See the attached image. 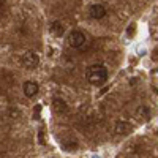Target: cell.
I'll return each mask as SVG.
<instances>
[{
    "label": "cell",
    "mask_w": 158,
    "mask_h": 158,
    "mask_svg": "<svg viewBox=\"0 0 158 158\" xmlns=\"http://www.w3.org/2000/svg\"><path fill=\"white\" fill-rule=\"evenodd\" d=\"M85 77L87 81L92 84V85H103L104 82L108 81V70L103 67V65H92V67L87 68V73H85Z\"/></svg>",
    "instance_id": "obj_1"
},
{
    "label": "cell",
    "mask_w": 158,
    "mask_h": 158,
    "mask_svg": "<svg viewBox=\"0 0 158 158\" xmlns=\"http://www.w3.org/2000/svg\"><path fill=\"white\" fill-rule=\"evenodd\" d=\"M68 46L70 48H74V49H79V48H82L84 46V43L87 41L85 40V35L82 33V32H79V30H74V32H71L70 35H68Z\"/></svg>",
    "instance_id": "obj_2"
},
{
    "label": "cell",
    "mask_w": 158,
    "mask_h": 158,
    "mask_svg": "<svg viewBox=\"0 0 158 158\" xmlns=\"http://www.w3.org/2000/svg\"><path fill=\"white\" fill-rule=\"evenodd\" d=\"M22 63H24V67H27V68L33 70V68H36V67H38V63H40V57H38L36 52L29 51V52H25V54H24V57H22Z\"/></svg>",
    "instance_id": "obj_3"
},
{
    "label": "cell",
    "mask_w": 158,
    "mask_h": 158,
    "mask_svg": "<svg viewBox=\"0 0 158 158\" xmlns=\"http://www.w3.org/2000/svg\"><path fill=\"white\" fill-rule=\"evenodd\" d=\"M89 15L94 19H103L106 16V8H104L101 3H94L89 8Z\"/></svg>",
    "instance_id": "obj_4"
},
{
    "label": "cell",
    "mask_w": 158,
    "mask_h": 158,
    "mask_svg": "<svg viewBox=\"0 0 158 158\" xmlns=\"http://www.w3.org/2000/svg\"><path fill=\"white\" fill-rule=\"evenodd\" d=\"M22 90H24V95H25V97H27V98H32V97H35V95L38 94L40 87H38L36 82H33V81H27V82H24Z\"/></svg>",
    "instance_id": "obj_5"
},
{
    "label": "cell",
    "mask_w": 158,
    "mask_h": 158,
    "mask_svg": "<svg viewBox=\"0 0 158 158\" xmlns=\"http://www.w3.org/2000/svg\"><path fill=\"white\" fill-rule=\"evenodd\" d=\"M130 130H131V125L128 122H117V125H115V133L117 135H125Z\"/></svg>",
    "instance_id": "obj_6"
},
{
    "label": "cell",
    "mask_w": 158,
    "mask_h": 158,
    "mask_svg": "<svg viewBox=\"0 0 158 158\" xmlns=\"http://www.w3.org/2000/svg\"><path fill=\"white\" fill-rule=\"evenodd\" d=\"M51 32H52V35H56V36H62L63 35V25L59 21L52 22L51 24Z\"/></svg>",
    "instance_id": "obj_7"
},
{
    "label": "cell",
    "mask_w": 158,
    "mask_h": 158,
    "mask_svg": "<svg viewBox=\"0 0 158 158\" xmlns=\"http://www.w3.org/2000/svg\"><path fill=\"white\" fill-rule=\"evenodd\" d=\"M52 104H54V109H56L57 112H63V111H67V104H65V101H63L62 98H54Z\"/></svg>",
    "instance_id": "obj_8"
}]
</instances>
